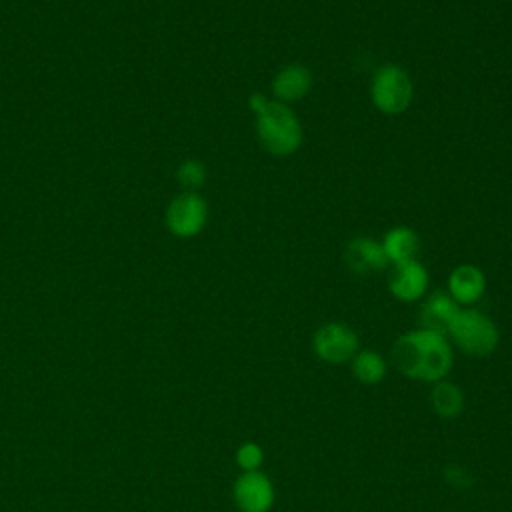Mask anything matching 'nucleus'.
Wrapping results in <instances>:
<instances>
[{"instance_id": "obj_13", "label": "nucleus", "mask_w": 512, "mask_h": 512, "mask_svg": "<svg viewBox=\"0 0 512 512\" xmlns=\"http://www.w3.org/2000/svg\"><path fill=\"white\" fill-rule=\"evenodd\" d=\"M430 386L432 388H430L428 400H430L432 412L442 420L458 418L464 410V404H466L462 388L456 382L448 380V378H444L440 382H434Z\"/></svg>"}, {"instance_id": "obj_7", "label": "nucleus", "mask_w": 512, "mask_h": 512, "mask_svg": "<svg viewBox=\"0 0 512 512\" xmlns=\"http://www.w3.org/2000/svg\"><path fill=\"white\" fill-rule=\"evenodd\" d=\"M232 500L240 512H270L276 502V488L262 470L240 472L232 484Z\"/></svg>"}, {"instance_id": "obj_11", "label": "nucleus", "mask_w": 512, "mask_h": 512, "mask_svg": "<svg viewBox=\"0 0 512 512\" xmlns=\"http://www.w3.org/2000/svg\"><path fill=\"white\" fill-rule=\"evenodd\" d=\"M312 88V72L304 64H288L272 78L274 100L292 104L302 100Z\"/></svg>"}, {"instance_id": "obj_9", "label": "nucleus", "mask_w": 512, "mask_h": 512, "mask_svg": "<svg viewBox=\"0 0 512 512\" xmlns=\"http://www.w3.org/2000/svg\"><path fill=\"white\" fill-rule=\"evenodd\" d=\"M344 260L354 274L380 272L390 264L382 248V242L368 236H358L350 240L344 250Z\"/></svg>"}, {"instance_id": "obj_15", "label": "nucleus", "mask_w": 512, "mask_h": 512, "mask_svg": "<svg viewBox=\"0 0 512 512\" xmlns=\"http://www.w3.org/2000/svg\"><path fill=\"white\" fill-rule=\"evenodd\" d=\"M350 370L360 384L376 386L386 378L388 362L380 352L370 348H360L350 360Z\"/></svg>"}, {"instance_id": "obj_2", "label": "nucleus", "mask_w": 512, "mask_h": 512, "mask_svg": "<svg viewBox=\"0 0 512 512\" xmlns=\"http://www.w3.org/2000/svg\"><path fill=\"white\" fill-rule=\"evenodd\" d=\"M248 106L256 114V136L266 152L284 158L300 148L302 124L288 104L256 92L248 98Z\"/></svg>"}, {"instance_id": "obj_4", "label": "nucleus", "mask_w": 512, "mask_h": 512, "mask_svg": "<svg viewBox=\"0 0 512 512\" xmlns=\"http://www.w3.org/2000/svg\"><path fill=\"white\" fill-rule=\"evenodd\" d=\"M412 80L408 72L398 64L380 66L370 80L372 104L382 114H402L412 102Z\"/></svg>"}, {"instance_id": "obj_8", "label": "nucleus", "mask_w": 512, "mask_h": 512, "mask_svg": "<svg viewBox=\"0 0 512 512\" xmlns=\"http://www.w3.org/2000/svg\"><path fill=\"white\" fill-rule=\"evenodd\" d=\"M388 290L400 302H418L428 290V270L418 260L398 262L388 276Z\"/></svg>"}, {"instance_id": "obj_5", "label": "nucleus", "mask_w": 512, "mask_h": 512, "mask_svg": "<svg viewBox=\"0 0 512 512\" xmlns=\"http://www.w3.org/2000/svg\"><path fill=\"white\" fill-rule=\"evenodd\" d=\"M312 350L326 364H344L360 350V338L344 322H326L314 332Z\"/></svg>"}, {"instance_id": "obj_12", "label": "nucleus", "mask_w": 512, "mask_h": 512, "mask_svg": "<svg viewBox=\"0 0 512 512\" xmlns=\"http://www.w3.org/2000/svg\"><path fill=\"white\" fill-rule=\"evenodd\" d=\"M458 310H460V306L454 302V298L448 292L436 290L430 296H426L420 304V310H418L420 328H428V330L446 334V330Z\"/></svg>"}, {"instance_id": "obj_3", "label": "nucleus", "mask_w": 512, "mask_h": 512, "mask_svg": "<svg viewBox=\"0 0 512 512\" xmlns=\"http://www.w3.org/2000/svg\"><path fill=\"white\" fill-rule=\"evenodd\" d=\"M446 336L454 348L470 358H486L500 344L496 322L476 308H460L450 322Z\"/></svg>"}, {"instance_id": "obj_14", "label": "nucleus", "mask_w": 512, "mask_h": 512, "mask_svg": "<svg viewBox=\"0 0 512 512\" xmlns=\"http://www.w3.org/2000/svg\"><path fill=\"white\" fill-rule=\"evenodd\" d=\"M382 248L386 252L388 262H392V264L416 260V254L420 248V238L408 226H394L386 232V236L382 240Z\"/></svg>"}, {"instance_id": "obj_17", "label": "nucleus", "mask_w": 512, "mask_h": 512, "mask_svg": "<svg viewBox=\"0 0 512 512\" xmlns=\"http://www.w3.org/2000/svg\"><path fill=\"white\" fill-rule=\"evenodd\" d=\"M176 178L188 190H196L206 180V168H204V164L200 160H184L178 166V170H176Z\"/></svg>"}, {"instance_id": "obj_6", "label": "nucleus", "mask_w": 512, "mask_h": 512, "mask_svg": "<svg viewBox=\"0 0 512 512\" xmlns=\"http://www.w3.org/2000/svg\"><path fill=\"white\" fill-rule=\"evenodd\" d=\"M208 220V204L196 190H186L172 198L166 208V226L178 238L200 234Z\"/></svg>"}, {"instance_id": "obj_1", "label": "nucleus", "mask_w": 512, "mask_h": 512, "mask_svg": "<svg viewBox=\"0 0 512 512\" xmlns=\"http://www.w3.org/2000/svg\"><path fill=\"white\" fill-rule=\"evenodd\" d=\"M390 358L392 366L404 378L434 384L450 376L454 366V346L442 332L414 328L394 340Z\"/></svg>"}, {"instance_id": "obj_10", "label": "nucleus", "mask_w": 512, "mask_h": 512, "mask_svg": "<svg viewBox=\"0 0 512 512\" xmlns=\"http://www.w3.org/2000/svg\"><path fill=\"white\" fill-rule=\"evenodd\" d=\"M446 292L458 306H472L486 292V276L474 264H460L450 272Z\"/></svg>"}, {"instance_id": "obj_16", "label": "nucleus", "mask_w": 512, "mask_h": 512, "mask_svg": "<svg viewBox=\"0 0 512 512\" xmlns=\"http://www.w3.org/2000/svg\"><path fill=\"white\" fill-rule=\"evenodd\" d=\"M234 460L240 468V472H254V470H262L264 464V450L258 442L254 440H246L236 448Z\"/></svg>"}]
</instances>
